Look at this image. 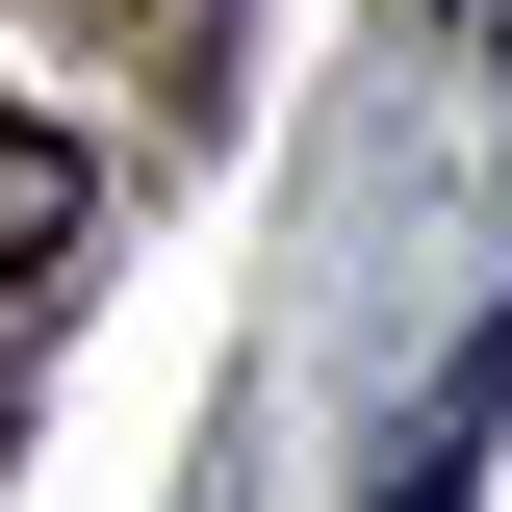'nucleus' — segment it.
<instances>
[{
  "instance_id": "obj_1",
  "label": "nucleus",
  "mask_w": 512,
  "mask_h": 512,
  "mask_svg": "<svg viewBox=\"0 0 512 512\" xmlns=\"http://www.w3.org/2000/svg\"><path fill=\"white\" fill-rule=\"evenodd\" d=\"M77 231H103V180H77V128H52V103H0V282H52Z\"/></svg>"
},
{
  "instance_id": "obj_2",
  "label": "nucleus",
  "mask_w": 512,
  "mask_h": 512,
  "mask_svg": "<svg viewBox=\"0 0 512 512\" xmlns=\"http://www.w3.org/2000/svg\"><path fill=\"white\" fill-rule=\"evenodd\" d=\"M487 410H512V333H487V359H461V384H436V436L384 461V512H461V487H487Z\"/></svg>"
}]
</instances>
